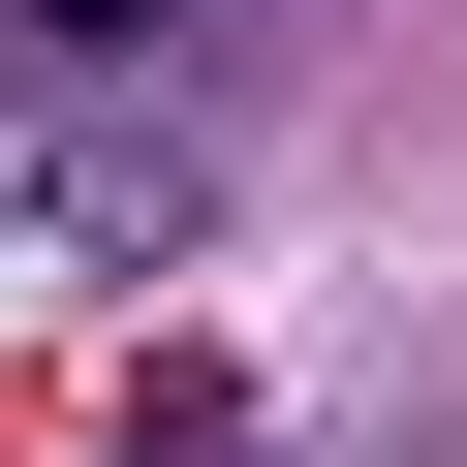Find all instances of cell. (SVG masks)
Instances as JSON below:
<instances>
[{
  "instance_id": "2",
  "label": "cell",
  "mask_w": 467,
  "mask_h": 467,
  "mask_svg": "<svg viewBox=\"0 0 467 467\" xmlns=\"http://www.w3.org/2000/svg\"><path fill=\"white\" fill-rule=\"evenodd\" d=\"M32 32H94V63H125V32H187V0H32Z\"/></svg>"
},
{
  "instance_id": "1",
  "label": "cell",
  "mask_w": 467,
  "mask_h": 467,
  "mask_svg": "<svg viewBox=\"0 0 467 467\" xmlns=\"http://www.w3.org/2000/svg\"><path fill=\"white\" fill-rule=\"evenodd\" d=\"M94 467H250V374H125V436Z\"/></svg>"
}]
</instances>
